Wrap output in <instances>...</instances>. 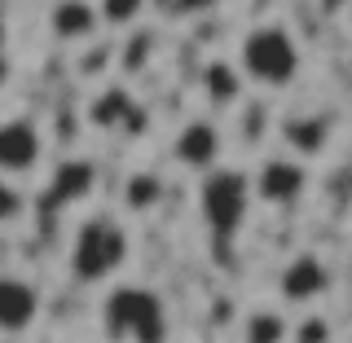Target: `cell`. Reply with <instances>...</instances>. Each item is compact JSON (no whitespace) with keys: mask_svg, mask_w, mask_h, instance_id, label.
<instances>
[{"mask_svg":"<svg viewBox=\"0 0 352 343\" xmlns=\"http://www.w3.org/2000/svg\"><path fill=\"white\" fill-rule=\"evenodd\" d=\"M234 62L247 84L264 88V93H286L304 71V44L282 18H269V22H256L238 40Z\"/></svg>","mask_w":352,"mask_h":343,"instance_id":"obj_1","label":"cell"},{"mask_svg":"<svg viewBox=\"0 0 352 343\" xmlns=\"http://www.w3.org/2000/svg\"><path fill=\"white\" fill-rule=\"evenodd\" d=\"M128 229L119 225L115 216H88L80 220L71 238V251H66V273H71L80 286H106L119 269L128 264Z\"/></svg>","mask_w":352,"mask_h":343,"instance_id":"obj_2","label":"cell"},{"mask_svg":"<svg viewBox=\"0 0 352 343\" xmlns=\"http://www.w3.org/2000/svg\"><path fill=\"white\" fill-rule=\"evenodd\" d=\"M256 207V185L238 168H216L198 181V216L216 242H234Z\"/></svg>","mask_w":352,"mask_h":343,"instance_id":"obj_3","label":"cell"},{"mask_svg":"<svg viewBox=\"0 0 352 343\" xmlns=\"http://www.w3.org/2000/svg\"><path fill=\"white\" fill-rule=\"evenodd\" d=\"M102 322L110 339H137V343H159L168 330L163 300L146 286H115L102 304Z\"/></svg>","mask_w":352,"mask_h":343,"instance_id":"obj_4","label":"cell"},{"mask_svg":"<svg viewBox=\"0 0 352 343\" xmlns=\"http://www.w3.org/2000/svg\"><path fill=\"white\" fill-rule=\"evenodd\" d=\"M251 185H256V203H264V207H295L308 194V163L295 159V154H269V159L256 163Z\"/></svg>","mask_w":352,"mask_h":343,"instance_id":"obj_5","label":"cell"},{"mask_svg":"<svg viewBox=\"0 0 352 343\" xmlns=\"http://www.w3.org/2000/svg\"><path fill=\"white\" fill-rule=\"evenodd\" d=\"M172 159L181 163V168H190L198 176L225 168V128L216 124V119H185L181 128H176L172 137Z\"/></svg>","mask_w":352,"mask_h":343,"instance_id":"obj_6","label":"cell"},{"mask_svg":"<svg viewBox=\"0 0 352 343\" xmlns=\"http://www.w3.org/2000/svg\"><path fill=\"white\" fill-rule=\"evenodd\" d=\"M40 163H44V132L36 119L27 115L0 119V176L18 181V176H31Z\"/></svg>","mask_w":352,"mask_h":343,"instance_id":"obj_7","label":"cell"},{"mask_svg":"<svg viewBox=\"0 0 352 343\" xmlns=\"http://www.w3.org/2000/svg\"><path fill=\"white\" fill-rule=\"evenodd\" d=\"M40 313H44L40 286L31 278H18V273H0V335L5 339L27 335L40 322Z\"/></svg>","mask_w":352,"mask_h":343,"instance_id":"obj_8","label":"cell"},{"mask_svg":"<svg viewBox=\"0 0 352 343\" xmlns=\"http://www.w3.org/2000/svg\"><path fill=\"white\" fill-rule=\"evenodd\" d=\"M330 286H335V273H330V264L322 256H313V251L291 256L286 269L278 273V295L286 304H317V300L330 295Z\"/></svg>","mask_w":352,"mask_h":343,"instance_id":"obj_9","label":"cell"},{"mask_svg":"<svg viewBox=\"0 0 352 343\" xmlns=\"http://www.w3.org/2000/svg\"><path fill=\"white\" fill-rule=\"evenodd\" d=\"M102 9L97 0H53L49 5V31L62 44H88L102 31Z\"/></svg>","mask_w":352,"mask_h":343,"instance_id":"obj_10","label":"cell"},{"mask_svg":"<svg viewBox=\"0 0 352 343\" xmlns=\"http://www.w3.org/2000/svg\"><path fill=\"white\" fill-rule=\"evenodd\" d=\"M282 141H286V150L304 163L322 159L330 150V141H335V124H330L326 115H291L282 124Z\"/></svg>","mask_w":352,"mask_h":343,"instance_id":"obj_11","label":"cell"},{"mask_svg":"<svg viewBox=\"0 0 352 343\" xmlns=\"http://www.w3.org/2000/svg\"><path fill=\"white\" fill-rule=\"evenodd\" d=\"M97 185V172L88 159H66L58 172H53V185H49V207H71V203H84Z\"/></svg>","mask_w":352,"mask_h":343,"instance_id":"obj_12","label":"cell"},{"mask_svg":"<svg viewBox=\"0 0 352 343\" xmlns=\"http://www.w3.org/2000/svg\"><path fill=\"white\" fill-rule=\"evenodd\" d=\"M242 71H238V62H225V58H216V62H207L203 66V93H207V102L212 106H234L238 97H242Z\"/></svg>","mask_w":352,"mask_h":343,"instance_id":"obj_13","label":"cell"},{"mask_svg":"<svg viewBox=\"0 0 352 343\" xmlns=\"http://www.w3.org/2000/svg\"><path fill=\"white\" fill-rule=\"evenodd\" d=\"M291 335H295V326L278 308H251L242 317V343H291Z\"/></svg>","mask_w":352,"mask_h":343,"instance_id":"obj_14","label":"cell"},{"mask_svg":"<svg viewBox=\"0 0 352 343\" xmlns=\"http://www.w3.org/2000/svg\"><path fill=\"white\" fill-rule=\"evenodd\" d=\"M137 110V102L128 97V88H102V93L93 97V110H88V119H93L97 128H119L124 119Z\"/></svg>","mask_w":352,"mask_h":343,"instance_id":"obj_15","label":"cell"},{"mask_svg":"<svg viewBox=\"0 0 352 343\" xmlns=\"http://www.w3.org/2000/svg\"><path fill=\"white\" fill-rule=\"evenodd\" d=\"M159 198H163V181L154 172H132L128 176V185H124L128 212H154V207H159Z\"/></svg>","mask_w":352,"mask_h":343,"instance_id":"obj_16","label":"cell"},{"mask_svg":"<svg viewBox=\"0 0 352 343\" xmlns=\"http://www.w3.org/2000/svg\"><path fill=\"white\" fill-rule=\"evenodd\" d=\"M97 9H102V22L110 31H137L146 0H97Z\"/></svg>","mask_w":352,"mask_h":343,"instance_id":"obj_17","label":"cell"},{"mask_svg":"<svg viewBox=\"0 0 352 343\" xmlns=\"http://www.w3.org/2000/svg\"><path fill=\"white\" fill-rule=\"evenodd\" d=\"M291 343H335V326H330L326 313H308V317L295 322Z\"/></svg>","mask_w":352,"mask_h":343,"instance_id":"obj_18","label":"cell"},{"mask_svg":"<svg viewBox=\"0 0 352 343\" xmlns=\"http://www.w3.org/2000/svg\"><path fill=\"white\" fill-rule=\"evenodd\" d=\"M22 216H27V194H22L9 176H0V229L18 225Z\"/></svg>","mask_w":352,"mask_h":343,"instance_id":"obj_19","label":"cell"},{"mask_svg":"<svg viewBox=\"0 0 352 343\" xmlns=\"http://www.w3.org/2000/svg\"><path fill=\"white\" fill-rule=\"evenodd\" d=\"M150 53H154V31H132V44H128V53H124V71L137 75L141 66L150 62Z\"/></svg>","mask_w":352,"mask_h":343,"instance_id":"obj_20","label":"cell"},{"mask_svg":"<svg viewBox=\"0 0 352 343\" xmlns=\"http://www.w3.org/2000/svg\"><path fill=\"white\" fill-rule=\"evenodd\" d=\"M225 0H176V9L181 14H212V9H220Z\"/></svg>","mask_w":352,"mask_h":343,"instance_id":"obj_21","label":"cell"},{"mask_svg":"<svg viewBox=\"0 0 352 343\" xmlns=\"http://www.w3.org/2000/svg\"><path fill=\"white\" fill-rule=\"evenodd\" d=\"M0 40H5V31H0Z\"/></svg>","mask_w":352,"mask_h":343,"instance_id":"obj_22","label":"cell"}]
</instances>
